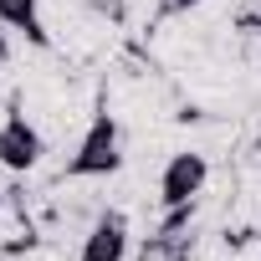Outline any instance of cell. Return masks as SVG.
<instances>
[{"label": "cell", "instance_id": "5b68a950", "mask_svg": "<svg viewBox=\"0 0 261 261\" xmlns=\"http://www.w3.org/2000/svg\"><path fill=\"white\" fill-rule=\"evenodd\" d=\"M0 26L6 31H21L31 46L51 51V31L41 21V0H0Z\"/></svg>", "mask_w": 261, "mask_h": 261}, {"label": "cell", "instance_id": "52a82bcc", "mask_svg": "<svg viewBox=\"0 0 261 261\" xmlns=\"http://www.w3.org/2000/svg\"><path fill=\"white\" fill-rule=\"evenodd\" d=\"M11 62V41H6V26H0V67Z\"/></svg>", "mask_w": 261, "mask_h": 261}, {"label": "cell", "instance_id": "7a4b0ae2", "mask_svg": "<svg viewBox=\"0 0 261 261\" xmlns=\"http://www.w3.org/2000/svg\"><path fill=\"white\" fill-rule=\"evenodd\" d=\"M41 154H46V144L36 134V123L21 113V97H11L6 123H0V164H6L11 174H31L41 164Z\"/></svg>", "mask_w": 261, "mask_h": 261}, {"label": "cell", "instance_id": "3957f363", "mask_svg": "<svg viewBox=\"0 0 261 261\" xmlns=\"http://www.w3.org/2000/svg\"><path fill=\"white\" fill-rule=\"evenodd\" d=\"M205 179H210V159H205V154H195V149L169 154V164H164V174H159V205H164V210H169V205H190V200L205 190Z\"/></svg>", "mask_w": 261, "mask_h": 261}, {"label": "cell", "instance_id": "277c9868", "mask_svg": "<svg viewBox=\"0 0 261 261\" xmlns=\"http://www.w3.org/2000/svg\"><path fill=\"white\" fill-rule=\"evenodd\" d=\"M128 256V215L123 210H102L92 220V230L82 236L77 261H123Z\"/></svg>", "mask_w": 261, "mask_h": 261}, {"label": "cell", "instance_id": "8992f818", "mask_svg": "<svg viewBox=\"0 0 261 261\" xmlns=\"http://www.w3.org/2000/svg\"><path fill=\"white\" fill-rule=\"evenodd\" d=\"M159 6H164V16H185V11L205 6V0H159Z\"/></svg>", "mask_w": 261, "mask_h": 261}, {"label": "cell", "instance_id": "6da1fadb", "mask_svg": "<svg viewBox=\"0 0 261 261\" xmlns=\"http://www.w3.org/2000/svg\"><path fill=\"white\" fill-rule=\"evenodd\" d=\"M118 169H123L118 118H113L108 108H97L92 123H87V134L77 139V154H72L67 169H62V179H108V174H118Z\"/></svg>", "mask_w": 261, "mask_h": 261}, {"label": "cell", "instance_id": "9c48e42d", "mask_svg": "<svg viewBox=\"0 0 261 261\" xmlns=\"http://www.w3.org/2000/svg\"><path fill=\"white\" fill-rule=\"evenodd\" d=\"M0 210H6V195H0Z\"/></svg>", "mask_w": 261, "mask_h": 261}, {"label": "cell", "instance_id": "ba28073f", "mask_svg": "<svg viewBox=\"0 0 261 261\" xmlns=\"http://www.w3.org/2000/svg\"><path fill=\"white\" fill-rule=\"evenodd\" d=\"M251 159H256V169H261V134H256V144H251Z\"/></svg>", "mask_w": 261, "mask_h": 261}]
</instances>
